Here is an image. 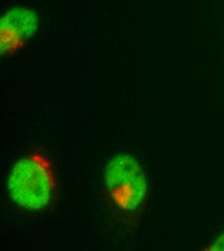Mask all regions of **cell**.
<instances>
[{"instance_id": "obj_1", "label": "cell", "mask_w": 224, "mask_h": 251, "mask_svg": "<svg viewBox=\"0 0 224 251\" xmlns=\"http://www.w3.org/2000/svg\"><path fill=\"white\" fill-rule=\"evenodd\" d=\"M105 186L114 202L123 210L134 211L143 202L147 183L137 160L129 155H117L105 169Z\"/></svg>"}, {"instance_id": "obj_4", "label": "cell", "mask_w": 224, "mask_h": 251, "mask_svg": "<svg viewBox=\"0 0 224 251\" xmlns=\"http://www.w3.org/2000/svg\"><path fill=\"white\" fill-rule=\"evenodd\" d=\"M207 251H224V233H223L208 249Z\"/></svg>"}, {"instance_id": "obj_3", "label": "cell", "mask_w": 224, "mask_h": 251, "mask_svg": "<svg viewBox=\"0 0 224 251\" xmlns=\"http://www.w3.org/2000/svg\"><path fill=\"white\" fill-rule=\"evenodd\" d=\"M38 18L29 10L16 7L1 19V52L6 53L19 43L31 38L37 30Z\"/></svg>"}, {"instance_id": "obj_2", "label": "cell", "mask_w": 224, "mask_h": 251, "mask_svg": "<svg viewBox=\"0 0 224 251\" xmlns=\"http://www.w3.org/2000/svg\"><path fill=\"white\" fill-rule=\"evenodd\" d=\"M50 181L42 163L26 157L15 163L8 179V191L15 203L28 210H41L50 202Z\"/></svg>"}]
</instances>
